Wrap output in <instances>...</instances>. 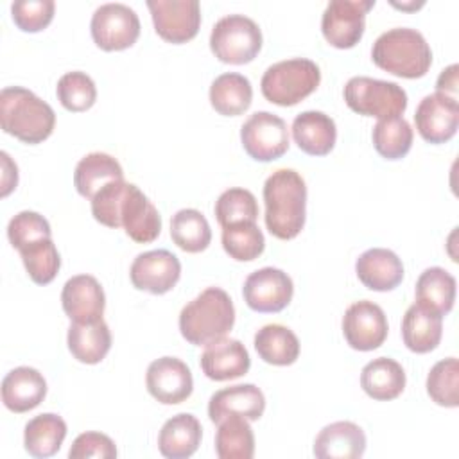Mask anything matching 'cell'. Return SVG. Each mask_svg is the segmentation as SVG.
<instances>
[{
    "label": "cell",
    "instance_id": "6da1fadb",
    "mask_svg": "<svg viewBox=\"0 0 459 459\" xmlns=\"http://www.w3.org/2000/svg\"><path fill=\"white\" fill-rule=\"evenodd\" d=\"M265 226L281 240L294 238L305 226L307 185L292 169L274 170L264 183Z\"/></svg>",
    "mask_w": 459,
    "mask_h": 459
},
{
    "label": "cell",
    "instance_id": "7a4b0ae2",
    "mask_svg": "<svg viewBox=\"0 0 459 459\" xmlns=\"http://www.w3.org/2000/svg\"><path fill=\"white\" fill-rule=\"evenodd\" d=\"M235 325V307L230 294L221 287H208L179 312V332L195 346H206Z\"/></svg>",
    "mask_w": 459,
    "mask_h": 459
},
{
    "label": "cell",
    "instance_id": "3957f363",
    "mask_svg": "<svg viewBox=\"0 0 459 459\" xmlns=\"http://www.w3.org/2000/svg\"><path fill=\"white\" fill-rule=\"evenodd\" d=\"M0 124L7 134L25 143H39L52 134L56 113L30 90L7 86L0 91Z\"/></svg>",
    "mask_w": 459,
    "mask_h": 459
},
{
    "label": "cell",
    "instance_id": "277c9868",
    "mask_svg": "<svg viewBox=\"0 0 459 459\" xmlns=\"http://www.w3.org/2000/svg\"><path fill=\"white\" fill-rule=\"evenodd\" d=\"M371 57L377 66L393 75L416 79L429 72L432 50L420 30L411 27H394L375 39Z\"/></svg>",
    "mask_w": 459,
    "mask_h": 459
},
{
    "label": "cell",
    "instance_id": "5b68a950",
    "mask_svg": "<svg viewBox=\"0 0 459 459\" xmlns=\"http://www.w3.org/2000/svg\"><path fill=\"white\" fill-rule=\"evenodd\" d=\"M319 66L307 57H292L271 65L260 81L264 97L278 106H294L319 86Z\"/></svg>",
    "mask_w": 459,
    "mask_h": 459
},
{
    "label": "cell",
    "instance_id": "8992f818",
    "mask_svg": "<svg viewBox=\"0 0 459 459\" xmlns=\"http://www.w3.org/2000/svg\"><path fill=\"white\" fill-rule=\"evenodd\" d=\"M344 102L359 115L387 118L405 111L407 93L393 81L357 75L344 84Z\"/></svg>",
    "mask_w": 459,
    "mask_h": 459
},
{
    "label": "cell",
    "instance_id": "52a82bcc",
    "mask_svg": "<svg viewBox=\"0 0 459 459\" xmlns=\"http://www.w3.org/2000/svg\"><path fill=\"white\" fill-rule=\"evenodd\" d=\"M210 48L215 57L230 65H244L262 48V30L255 20L244 14H228L215 22L210 34Z\"/></svg>",
    "mask_w": 459,
    "mask_h": 459
},
{
    "label": "cell",
    "instance_id": "ba28073f",
    "mask_svg": "<svg viewBox=\"0 0 459 459\" xmlns=\"http://www.w3.org/2000/svg\"><path fill=\"white\" fill-rule=\"evenodd\" d=\"M90 30L102 50H124L138 39L140 18L129 5L108 2L93 11Z\"/></svg>",
    "mask_w": 459,
    "mask_h": 459
},
{
    "label": "cell",
    "instance_id": "9c48e42d",
    "mask_svg": "<svg viewBox=\"0 0 459 459\" xmlns=\"http://www.w3.org/2000/svg\"><path fill=\"white\" fill-rule=\"evenodd\" d=\"M240 140L253 160L273 161L289 149L287 124L271 111H256L242 124Z\"/></svg>",
    "mask_w": 459,
    "mask_h": 459
},
{
    "label": "cell",
    "instance_id": "30bf717a",
    "mask_svg": "<svg viewBox=\"0 0 459 459\" xmlns=\"http://www.w3.org/2000/svg\"><path fill=\"white\" fill-rule=\"evenodd\" d=\"M375 0H330L323 11L321 30L325 39L337 48L355 47L366 27V13Z\"/></svg>",
    "mask_w": 459,
    "mask_h": 459
},
{
    "label": "cell",
    "instance_id": "8fae6325",
    "mask_svg": "<svg viewBox=\"0 0 459 459\" xmlns=\"http://www.w3.org/2000/svg\"><path fill=\"white\" fill-rule=\"evenodd\" d=\"M387 332L389 325L384 310L369 299L351 303L342 316V333L353 350H377L384 344Z\"/></svg>",
    "mask_w": 459,
    "mask_h": 459
},
{
    "label": "cell",
    "instance_id": "7c38bea8",
    "mask_svg": "<svg viewBox=\"0 0 459 459\" xmlns=\"http://www.w3.org/2000/svg\"><path fill=\"white\" fill-rule=\"evenodd\" d=\"M156 32L170 43L192 39L201 25L197 0H147Z\"/></svg>",
    "mask_w": 459,
    "mask_h": 459
},
{
    "label": "cell",
    "instance_id": "4fadbf2b",
    "mask_svg": "<svg viewBox=\"0 0 459 459\" xmlns=\"http://www.w3.org/2000/svg\"><path fill=\"white\" fill-rule=\"evenodd\" d=\"M294 294L290 276L276 267H262L251 273L242 287L244 301L256 312H280Z\"/></svg>",
    "mask_w": 459,
    "mask_h": 459
},
{
    "label": "cell",
    "instance_id": "5bb4252c",
    "mask_svg": "<svg viewBox=\"0 0 459 459\" xmlns=\"http://www.w3.org/2000/svg\"><path fill=\"white\" fill-rule=\"evenodd\" d=\"M145 385L160 403L174 405L185 402L194 389L190 368L178 357H160L152 360L145 373Z\"/></svg>",
    "mask_w": 459,
    "mask_h": 459
},
{
    "label": "cell",
    "instance_id": "9a60e30c",
    "mask_svg": "<svg viewBox=\"0 0 459 459\" xmlns=\"http://www.w3.org/2000/svg\"><path fill=\"white\" fill-rule=\"evenodd\" d=\"M181 276L179 258L167 249H152L140 253L129 269L131 283L138 290L151 294L169 292Z\"/></svg>",
    "mask_w": 459,
    "mask_h": 459
},
{
    "label": "cell",
    "instance_id": "2e32d148",
    "mask_svg": "<svg viewBox=\"0 0 459 459\" xmlns=\"http://www.w3.org/2000/svg\"><path fill=\"white\" fill-rule=\"evenodd\" d=\"M414 122L423 140L430 143L448 142L459 126L457 99H450L437 91L423 97L416 108Z\"/></svg>",
    "mask_w": 459,
    "mask_h": 459
},
{
    "label": "cell",
    "instance_id": "e0dca14e",
    "mask_svg": "<svg viewBox=\"0 0 459 459\" xmlns=\"http://www.w3.org/2000/svg\"><path fill=\"white\" fill-rule=\"evenodd\" d=\"M61 305L70 321L93 323L102 319L106 296L95 276L75 274L63 285Z\"/></svg>",
    "mask_w": 459,
    "mask_h": 459
},
{
    "label": "cell",
    "instance_id": "ac0fdd59",
    "mask_svg": "<svg viewBox=\"0 0 459 459\" xmlns=\"http://www.w3.org/2000/svg\"><path fill=\"white\" fill-rule=\"evenodd\" d=\"M265 409V396L255 384H237L219 389L210 396L208 416L213 423H221L228 416H240L256 421Z\"/></svg>",
    "mask_w": 459,
    "mask_h": 459
},
{
    "label": "cell",
    "instance_id": "d6986e66",
    "mask_svg": "<svg viewBox=\"0 0 459 459\" xmlns=\"http://www.w3.org/2000/svg\"><path fill=\"white\" fill-rule=\"evenodd\" d=\"M199 364L210 380L222 382L246 375L249 371L251 359L246 346L238 339L221 337L206 344Z\"/></svg>",
    "mask_w": 459,
    "mask_h": 459
},
{
    "label": "cell",
    "instance_id": "ffe728a7",
    "mask_svg": "<svg viewBox=\"0 0 459 459\" xmlns=\"http://www.w3.org/2000/svg\"><path fill=\"white\" fill-rule=\"evenodd\" d=\"M355 273L364 287L385 292L402 283L403 264L394 251L385 247H371L357 258Z\"/></svg>",
    "mask_w": 459,
    "mask_h": 459
},
{
    "label": "cell",
    "instance_id": "44dd1931",
    "mask_svg": "<svg viewBox=\"0 0 459 459\" xmlns=\"http://www.w3.org/2000/svg\"><path fill=\"white\" fill-rule=\"evenodd\" d=\"M120 222L127 237L134 242H152L161 231V217L149 197L133 183H129L127 195L122 204Z\"/></svg>",
    "mask_w": 459,
    "mask_h": 459
},
{
    "label": "cell",
    "instance_id": "7402d4cb",
    "mask_svg": "<svg viewBox=\"0 0 459 459\" xmlns=\"http://www.w3.org/2000/svg\"><path fill=\"white\" fill-rule=\"evenodd\" d=\"M366 450V434L353 421H333L319 430L314 455L319 459H357Z\"/></svg>",
    "mask_w": 459,
    "mask_h": 459
},
{
    "label": "cell",
    "instance_id": "603a6c76",
    "mask_svg": "<svg viewBox=\"0 0 459 459\" xmlns=\"http://www.w3.org/2000/svg\"><path fill=\"white\" fill-rule=\"evenodd\" d=\"M45 394L47 382L34 368H14L2 380V402L13 412H27L38 407Z\"/></svg>",
    "mask_w": 459,
    "mask_h": 459
},
{
    "label": "cell",
    "instance_id": "cb8c5ba5",
    "mask_svg": "<svg viewBox=\"0 0 459 459\" xmlns=\"http://www.w3.org/2000/svg\"><path fill=\"white\" fill-rule=\"evenodd\" d=\"M290 129L298 147L312 156L328 154L337 140V127L333 118L316 109L301 111L296 115Z\"/></svg>",
    "mask_w": 459,
    "mask_h": 459
},
{
    "label": "cell",
    "instance_id": "d4e9b609",
    "mask_svg": "<svg viewBox=\"0 0 459 459\" xmlns=\"http://www.w3.org/2000/svg\"><path fill=\"white\" fill-rule=\"evenodd\" d=\"M201 436L199 420L194 414L179 412L169 418L158 434L160 454L169 459H186L199 448Z\"/></svg>",
    "mask_w": 459,
    "mask_h": 459
},
{
    "label": "cell",
    "instance_id": "484cf974",
    "mask_svg": "<svg viewBox=\"0 0 459 459\" xmlns=\"http://www.w3.org/2000/svg\"><path fill=\"white\" fill-rule=\"evenodd\" d=\"M443 335V316L414 303L402 319L403 344L414 353L432 351Z\"/></svg>",
    "mask_w": 459,
    "mask_h": 459
},
{
    "label": "cell",
    "instance_id": "4316f807",
    "mask_svg": "<svg viewBox=\"0 0 459 459\" xmlns=\"http://www.w3.org/2000/svg\"><path fill=\"white\" fill-rule=\"evenodd\" d=\"M68 350L82 364L100 362L111 348V332L104 319L93 323L72 321L66 335Z\"/></svg>",
    "mask_w": 459,
    "mask_h": 459
},
{
    "label": "cell",
    "instance_id": "83f0119b",
    "mask_svg": "<svg viewBox=\"0 0 459 459\" xmlns=\"http://www.w3.org/2000/svg\"><path fill=\"white\" fill-rule=\"evenodd\" d=\"M124 179L122 165L106 152H90L79 160L74 170V185L75 190L86 197L93 199V195L109 181Z\"/></svg>",
    "mask_w": 459,
    "mask_h": 459
},
{
    "label": "cell",
    "instance_id": "f1b7e54d",
    "mask_svg": "<svg viewBox=\"0 0 459 459\" xmlns=\"http://www.w3.org/2000/svg\"><path fill=\"white\" fill-rule=\"evenodd\" d=\"M360 387L373 400H393L405 389V371L394 359L377 357L362 368Z\"/></svg>",
    "mask_w": 459,
    "mask_h": 459
},
{
    "label": "cell",
    "instance_id": "f546056e",
    "mask_svg": "<svg viewBox=\"0 0 459 459\" xmlns=\"http://www.w3.org/2000/svg\"><path fill=\"white\" fill-rule=\"evenodd\" d=\"M253 100V88L247 77L237 72L221 74L210 86V104L224 117L244 113Z\"/></svg>",
    "mask_w": 459,
    "mask_h": 459
},
{
    "label": "cell",
    "instance_id": "4dcf8cb0",
    "mask_svg": "<svg viewBox=\"0 0 459 459\" xmlns=\"http://www.w3.org/2000/svg\"><path fill=\"white\" fill-rule=\"evenodd\" d=\"M65 437V420L54 412H43L27 421L23 445L32 457H50L61 448Z\"/></svg>",
    "mask_w": 459,
    "mask_h": 459
},
{
    "label": "cell",
    "instance_id": "1f68e13d",
    "mask_svg": "<svg viewBox=\"0 0 459 459\" xmlns=\"http://www.w3.org/2000/svg\"><path fill=\"white\" fill-rule=\"evenodd\" d=\"M455 301V278L443 267H427L416 281V303L445 316Z\"/></svg>",
    "mask_w": 459,
    "mask_h": 459
},
{
    "label": "cell",
    "instance_id": "d6a6232c",
    "mask_svg": "<svg viewBox=\"0 0 459 459\" xmlns=\"http://www.w3.org/2000/svg\"><path fill=\"white\" fill-rule=\"evenodd\" d=\"M255 350L267 364L289 366L299 355V341L290 328L271 323L255 333Z\"/></svg>",
    "mask_w": 459,
    "mask_h": 459
},
{
    "label": "cell",
    "instance_id": "836d02e7",
    "mask_svg": "<svg viewBox=\"0 0 459 459\" xmlns=\"http://www.w3.org/2000/svg\"><path fill=\"white\" fill-rule=\"evenodd\" d=\"M170 237L174 244L186 253L204 251L212 240V230L206 217L194 208L178 210L170 219Z\"/></svg>",
    "mask_w": 459,
    "mask_h": 459
},
{
    "label": "cell",
    "instance_id": "e575fe53",
    "mask_svg": "<svg viewBox=\"0 0 459 459\" xmlns=\"http://www.w3.org/2000/svg\"><path fill=\"white\" fill-rule=\"evenodd\" d=\"M215 452L221 459H251L255 454V434L246 418L228 416L219 423Z\"/></svg>",
    "mask_w": 459,
    "mask_h": 459
},
{
    "label": "cell",
    "instance_id": "d590c367",
    "mask_svg": "<svg viewBox=\"0 0 459 459\" xmlns=\"http://www.w3.org/2000/svg\"><path fill=\"white\" fill-rule=\"evenodd\" d=\"M412 127L403 117L378 118L371 138L377 152L387 160L403 158L412 145Z\"/></svg>",
    "mask_w": 459,
    "mask_h": 459
},
{
    "label": "cell",
    "instance_id": "8d00e7d4",
    "mask_svg": "<svg viewBox=\"0 0 459 459\" xmlns=\"http://www.w3.org/2000/svg\"><path fill=\"white\" fill-rule=\"evenodd\" d=\"M222 247L233 260L251 262L262 255L265 238L255 222H235L222 228Z\"/></svg>",
    "mask_w": 459,
    "mask_h": 459
},
{
    "label": "cell",
    "instance_id": "74e56055",
    "mask_svg": "<svg viewBox=\"0 0 459 459\" xmlns=\"http://www.w3.org/2000/svg\"><path fill=\"white\" fill-rule=\"evenodd\" d=\"M18 251H20L22 262L34 283L47 285L56 278V274L61 267V256L57 253L56 244L52 242V238L36 240Z\"/></svg>",
    "mask_w": 459,
    "mask_h": 459
},
{
    "label": "cell",
    "instance_id": "f35d334b",
    "mask_svg": "<svg viewBox=\"0 0 459 459\" xmlns=\"http://www.w3.org/2000/svg\"><path fill=\"white\" fill-rule=\"evenodd\" d=\"M427 393L443 407L459 405V364L455 357L436 362L427 375Z\"/></svg>",
    "mask_w": 459,
    "mask_h": 459
},
{
    "label": "cell",
    "instance_id": "ab89813d",
    "mask_svg": "<svg viewBox=\"0 0 459 459\" xmlns=\"http://www.w3.org/2000/svg\"><path fill=\"white\" fill-rule=\"evenodd\" d=\"M56 93L63 108L75 113L90 109L97 99V88L93 79L81 70L66 72L65 75H61L56 86Z\"/></svg>",
    "mask_w": 459,
    "mask_h": 459
},
{
    "label": "cell",
    "instance_id": "60d3db41",
    "mask_svg": "<svg viewBox=\"0 0 459 459\" xmlns=\"http://www.w3.org/2000/svg\"><path fill=\"white\" fill-rule=\"evenodd\" d=\"M215 217L222 228L235 222H255L258 217L256 197L246 188H228L215 201Z\"/></svg>",
    "mask_w": 459,
    "mask_h": 459
},
{
    "label": "cell",
    "instance_id": "b9f144b4",
    "mask_svg": "<svg viewBox=\"0 0 459 459\" xmlns=\"http://www.w3.org/2000/svg\"><path fill=\"white\" fill-rule=\"evenodd\" d=\"M129 183L124 179L106 183L91 199V213L95 221L108 228H120V212L127 195Z\"/></svg>",
    "mask_w": 459,
    "mask_h": 459
},
{
    "label": "cell",
    "instance_id": "7bdbcfd3",
    "mask_svg": "<svg viewBox=\"0 0 459 459\" xmlns=\"http://www.w3.org/2000/svg\"><path fill=\"white\" fill-rule=\"evenodd\" d=\"M7 237L16 249H22L36 240L52 238V230L43 215H39L38 212L23 210L9 221Z\"/></svg>",
    "mask_w": 459,
    "mask_h": 459
},
{
    "label": "cell",
    "instance_id": "ee69618b",
    "mask_svg": "<svg viewBox=\"0 0 459 459\" xmlns=\"http://www.w3.org/2000/svg\"><path fill=\"white\" fill-rule=\"evenodd\" d=\"M56 4L52 0H16L11 4V14L18 29L38 32L54 18Z\"/></svg>",
    "mask_w": 459,
    "mask_h": 459
},
{
    "label": "cell",
    "instance_id": "f6af8a7d",
    "mask_svg": "<svg viewBox=\"0 0 459 459\" xmlns=\"http://www.w3.org/2000/svg\"><path fill=\"white\" fill-rule=\"evenodd\" d=\"M70 459H88V457H100V459H113L117 457V446L113 439L102 432H82L79 434L70 450Z\"/></svg>",
    "mask_w": 459,
    "mask_h": 459
},
{
    "label": "cell",
    "instance_id": "bcb514c9",
    "mask_svg": "<svg viewBox=\"0 0 459 459\" xmlns=\"http://www.w3.org/2000/svg\"><path fill=\"white\" fill-rule=\"evenodd\" d=\"M457 70H459V66L454 63L439 74V77L436 81L437 93H443L450 99H457Z\"/></svg>",
    "mask_w": 459,
    "mask_h": 459
},
{
    "label": "cell",
    "instance_id": "7dc6e473",
    "mask_svg": "<svg viewBox=\"0 0 459 459\" xmlns=\"http://www.w3.org/2000/svg\"><path fill=\"white\" fill-rule=\"evenodd\" d=\"M2 195H7L13 188H16V183H18V169H16V163L11 161L9 154L7 152H2Z\"/></svg>",
    "mask_w": 459,
    "mask_h": 459
},
{
    "label": "cell",
    "instance_id": "c3c4849f",
    "mask_svg": "<svg viewBox=\"0 0 459 459\" xmlns=\"http://www.w3.org/2000/svg\"><path fill=\"white\" fill-rule=\"evenodd\" d=\"M393 5L394 7H402V9H418V7H421L423 5V2H418V4H396V2H393Z\"/></svg>",
    "mask_w": 459,
    "mask_h": 459
}]
</instances>
